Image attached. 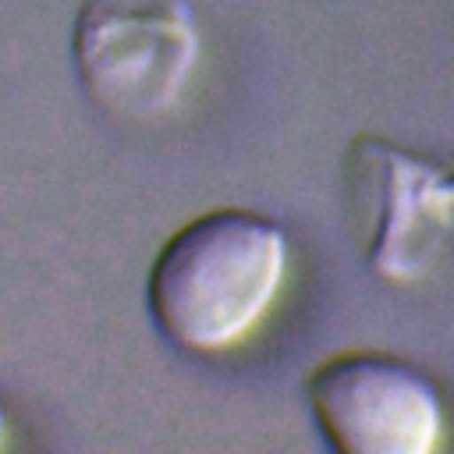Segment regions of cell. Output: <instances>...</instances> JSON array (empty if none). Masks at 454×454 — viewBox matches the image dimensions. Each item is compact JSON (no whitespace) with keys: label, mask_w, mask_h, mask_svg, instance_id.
I'll list each match as a JSON object with an SVG mask.
<instances>
[{"label":"cell","mask_w":454,"mask_h":454,"mask_svg":"<svg viewBox=\"0 0 454 454\" xmlns=\"http://www.w3.org/2000/svg\"><path fill=\"white\" fill-rule=\"evenodd\" d=\"M4 433H7V411H4V404H0V443H4Z\"/></svg>","instance_id":"6"},{"label":"cell","mask_w":454,"mask_h":454,"mask_svg":"<svg viewBox=\"0 0 454 454\" xmlns=\"http://www.w3.org/2000/svg\"><path fill=\"white\" fill-rule=\"evenodd\" d=\"M309 411L340 454H429L447 426L440 387L408 358L351 348L305 380Z\"/></svg>","instance_id":"4"},{"label":"cell","mask_w":454,"mask_h":454,"mask_svg":"<svg viewBox=\"0 0 454 454\" xmlns=\"http://www.w3.org/2000/svg\"><path fill=\"white\" fill-rule=\"evenodd\" d=\"M202 53L188 0H85L71 28V60L89 99L117 121L170 114Z\"/></svg>","instance_id":"2"},{"label":"cell","mask_w":454,"mask_h":454,"mask_svg":"<svg viewBox=\"0 0 454 454\" xmlns=\"http://www.w3.org/2000/svg\"><path fill=\"white\" fill-rule=\"evenodd\" d=\"M443 195H447V213H450V227H454V156L443 160Z\"/></svg>","instance_id":"5"},{"label":"cell","mask_w":454,"mask_h":454,"mask_svg":"<svg viewBox=\"0 0 454 454\" xmlns=\"http://www.w3.org/2000/svg\"><path fill=\"white\" fill-rule=\"evenodd\" d=\"M287 277V234L277 220L216 206L181 223L156 252L145 301L156 330L181 351L238 348L273 309Z\"/></svg>","instance_id":"1"},{"label":"cell","mask_w":454,"mask_h":454,"mask_svg":"<svg viewBox=\"0 0 454 454\" xmlns=\"http://www.w3.org/2000/svg\"><path fill=\"white\" fill-rule=\"evenodd\" d=\"M344 206L362 262L390 280H422L454 234L443 160L383 135H355L344 153Z\"/></svg>","instance_id":"3"}]
</instances>
